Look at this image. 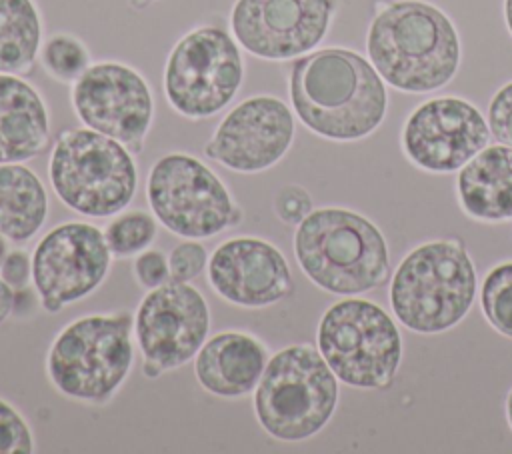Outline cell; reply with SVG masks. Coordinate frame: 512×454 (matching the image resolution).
I'll return each mask as SVG.
<instances>
[{
	"mask_svg": "<svg viewBox=\"0 0 512 454\" xmlns=\"http://www.w3.org/2000/svg\"><path fill=\"white\" fill-rule=\"evenodd\" d=\"M290 102L300 122L328 140H360L384 120L388 94L372 62L346 48L298 58L290 70Z\"/></svg>",
	"mask_w": 512,
	"mask_h": 454,
	"instance_id": "1",
	"label": "cell"
},
{
	"mask_svg": "<svg viewBox=\"0 0 512 454\" xmlns=\"http://www.w3.org/2000/svg\"><path fill=\"white\" fill-rule=\"evenodd\" d=\"M366 50L382 80L402 92H432L460 66V38L452 20L434 4L394 0L374 14Z\"/></svg>",
	"mask_w": 512,
	"mask_h": 454,
	"instance_id": "2",
	"label": "cell"
},
{
	"mask_svg": "<svg viewBox=\"0 0 512 454\" xmlns=\"http://www.w3.org/2000/svg\"><path fill=\"white\" fill-rule=\"evenodd\" d=\"M294 254L302 272L332 294H362L388 278V246L364 216L344 208L312 210L296 228Z\"/></svg>",
	"mask_w": 512,
	"mask_h": 454,
	"instance_id": "3",
	"label": "cell"
},
{
	"mask_svg": "<svg viewBox=\"0 0 512 454\" xmlns=\"http://www.w3.org/2000/svg\"><path fill=\"white\" fill-rule=\"evenodd\" d=\"M132 330L134 316L128 310L86 314L66 324L46 354L52 386L80 402L110 400L132 368Z\"/></svg>",
	"mask_w": 512,
	"mask_h": 454,
	"instance_id": "4",
	"label": "cell"
},
{
	"mask_svg": "<svg viewBox=\"0 0 512 454\" xmlns=\"http://www.w3.org/2000/svg\"><path fill=\"white\" fill-rule=\"evenodd\" d=\"M338 402L336 374L320 350L292 344L268 358L254 388L258 424L276 440L300 442L318 434Z\"/></svg>",
	"mask_w": 512,
	"mask_h": 454,
	"instance_id": "5",
	"label": "cell"
},
{
	"mask_svg": "<svg viewBox=\"0 0 512 454\" xmlns=\"http://www.w3.org/2000/svg\"><path fill=\"white\" fill-rule=\"evenodd\" d=\"M476 272L466 250L452 240L428 242L412 250L390 284V304L398 320L420 334L444 332L470 310Z\"/></svg>",
	"mask_w": 512,
	"mask_h": 454,
	"instance_id": "6",
	"label": "cell"
},
{
	"mask_svg": "<svg viewBox=\"0 0 512 454\" xmlns=\"http://www.w3.org/2000/svg\"><path fill=\"white\" fill-rule=\"evenodd\" d=\"M48 178L64 206L82 216L104 218L132 202L138 168L132 152L118 140L90 128H74L56 138Z\"/></svg>",
	"mask_w": 512,
	"mask_h": 454,
	"instance_id": "7",
	"label": "cell"
},
{
	"mask_svg": "<svg viewBox=\"0 0 512 454\" xmlns=\"http://www.w3.org/2000/svg\"><path fill=\"white\" fill-rule=\"evenodd\" d=\"M316 340L330 370L348 386L384 388L400 366V332L394 320L368 300L332 304L320 318Z\"/></svg>",
	"mask_w": 512,
	"mask_h": 454,
	"instance_id": "8",
	"label": "cell"
},
{
	"mask_svg": "<svg viewBox=\"0 0 512 454\" xmlns=\"http://www.w3.org/2000/svg\"><path fill=\"white\" fill-rule=\"evenodd\" d=\"M146 198L154 218L172 234L212 238L242 220L226 184L196 156H160L146 178Z\"/></svg>",
	"mask_w": 512,
	"mask_h": 454,
	"instance_id": "9",
	"label": "cell"
},
{
	"mask_svg": "<svg viewBox=\"0 0 512 454\" xmlns=\"http://www.w3.org/2000/svg\"><path fill=\"white\" fill-rule=\"evenodd\" d=\"M244 76L238 42L218 26H198L168 54L164 94L182 116L200 120L218 114L236 96Z\"/></svg>",
	"mask_w": 512,
	"mask_h": 454,
	"instance_id": "10",
	"label": "cell"
},
{
	"mask_svg": "<svg viewBox=\"0 0 512 454\" xmlns=\"http://www.w3.org/2000/svg\"><path fill=\"white\" fill-rule=\"evenodd\" d=\"M210 308L188 282L168 280L144 294L134 314L142 372L156 378L190 362L208 338Z\"/></svg>",
	"mask_w": 512,
	"mask_h": 454,
	"instance_id": "11",
	"label": "cell"
},
{
	"mask_svg": "<svg viewBox=\"0 0 512 454\" xmlns=\"http://www.w3.org/2000/svg\"><path fill=\"white\" fill-rule=\"evenodd\" d=\"M112 254L104 232L88 222H62L32 252V284L50 314L92 294L106 278Z\"/></svg>",
	"mask_w": 512,
	"mask_h": 454,
	"instance_id": "12",
	"label": "cell"
},
{
	"mask_svg": "<svg viewBox=\"0 0 512 454\" xmlns=\"http://www.w3.org/2000/svg\"><path fill=\"white\" fill-rule=\"evenodd\" d=\"M80 122L140 152L154 118L152 92L134 68L120 62L90 64L72 86Z\"/></svg>",
	"mask_w": 512,
	"mask_h": 454,
	"instance_id": "13",
	"label": "cell"
},
{
	"mask_svg": "<svg viewBox=\"0 0 512 454\" xmlns=\"http://www.w3.org/2000/svg\"><path fill=\"white\" fill-rule=\"evenodd\" d=\"M334 14V0H236L234 40L252 56L290 60L316 48Z\"/></svg>",
	"mask_w": 512,
	"mask_h": 454,
	"instance_id": "14",
	"label": "cell"
},
{
	"mask_svg": "<svg viewBox=\"0 0 512 454\" xmlns=\"http://www.w3.org/2000/svg\"><path fill=\"white\" fill-rule=\"evenodd\" d=\"M294 140V116L276 96L258 94L234 106L204 146L224 168L256 174L284 158Z\"/></svg>",
	"mask_w": 512,
	"mask_h": 454,
	"instance_id": "15",
	"label": "cell"
},
{
	"mask_svg": "<svg viewBox=\"0 0 512 454\" xmlns=\"http://www.w3.org/2000/svg\"><path fill=\"white\" fill-rule=\"evenodd\" d=\"M490 140V126L464 98L440 96L420 104L406 120L402 146L406 156L430 172H454Z\"/></svg>",
	"mask_w": 512,
	"mask_h": 454,
	"instance_id": "16",
	"label": "cell"
},
{
	"mask_svg": "<svg viewBox=\"0 0 512 454\" xmlns=\"http://www.w3.org/2000/svg\"><path fill=\"white\" fill-rule=\"evenodd\" d=\"M206 272L212 290L242 308H264L292 292V272L284 254L256 236H234L218 244Z\"/></svg>",
	"mask_w": 512,
	"mask_h": 454,
	"instance_id": "17",
	"label": "cell"
},
{
	"mask_svg": "<svg viewBox=\"0 0 512 454\" xmlns=\"http://www.w3.org/2000/svg\"><path fill=\"white\" fill-rule=\"evenodd\" d=\"M268 364L266 346L252 334L222 330L194 356L198 384L212 396L242 398L254 392Z\"/></svg>",
	"mask_w": 512,
	"mask_h": 454,
	"instance_id": "18",
	"label": "cell"
},
{
	"mask_svg": "<svg viewBox=\"0 0 512 454\" xmlns=\"http://www.w3.org/2000/svg\"><path fill=\"white\" fill-rule=\"evenodd\" d=\"M50 140V120L42 96L16 74L0 72V164L38 156Z\"/></svg>",
	"mask_w": 512,
	"mask_h": 454,
	"instance_id": "19",
	"label": "cell"
},
{
	"mask_svg": "<svg viewBox=\"0 0 512 454\" xmlns=\"http://www.w3.org/2000/svg\"><path fill=\"white\" fill-rule=\"evenodd\" d=\"M458 198L472 218H512V146H486L470 158L458 174Z\"/></svg>",
	"mask_w": 512,
	"mask_h": 454,
	"instance_id": "20",
	"label": "cell"
},
{
	"mask_svg": "<svg viewBox=\"0 0 512 454\" xmlns=\"http://www.w3.org/2000/svg\"><path fill=\"white\" fill-rule=\"evenodd\" d=\"M48 216L42 180L22 162L0 164V234L10 242H28Z\"/></svg>",
	"mask_w": 512,
	"mask_h": 454,
	"instance_id": "21",
	"label": "cell"
},
{
	"mask_svg": "<svg viewBox=\"0 0 512 454\" xmlns=\"http://www.w3.org/2000/svg\"><path fill=\"white\" fill-rule=\"evenodd\" d=\"M42 20L32 0H0V72H26L40 50Z\"/></svg>",
	"mask_w": 512,
	"mask_h": 454,
	"instance_id": "22",
	"label": "cell"
},
{
	"mask_svg": "<svg viewBox=\"0 0 512 454\" xmlns=\"http://www.w3.org/2000/svg\"><path fill=\"white\" fill-rule=\"evenodd\" d=\"M156 218L144 210L124 212L114 218L106 230L104 238L112 258H130L146 250L156 238Z\"/></svg>",
	"mask_w": 512,
	"mask_h": 454,
	"instance_id": "23",
	"label": "cell"
},
{
	"mask_svg": "<svg viewBox=\"0 0 512 454\" xmlns=\"http://www.w3.org/2000/svg\"><path fill=\"white\" fill-rule=\"evenodd\" d=\"M40 60L46 72L60 82H76L90 66V54L86 46L68 34H56L48 38L40 50Z\"/></svg>",
	"mask_w": 512,
	"mask_h": 454,
	"instance_id": "24",
	"label": "cell"
},
{
	"mask_svg": "<svg viewBox=\"0 0 512 454\" xmlns=\"http://www.w3.org/2000/svg\"><path fill=\"white\" fill-rule=\"evenodd\" d=\"M482 310L500 334L512 338V262L492 268L484 278Z\"/></svg>",
	"mask_w": 512,
	"mask_h": 454,
	"instance_id": "25",
	"label": "cell"
},
{
	"mask_svg": "<svg viewBox=\"0 0 512 454\" xmlns=\"http://www.w3.org/2000/svg\"><path fill=\"white\" fill-rule=\"evenodd\" d=\"M34 438L24 416L0 398V454H30Z\"/></svg>",
	"mask_w": 512,
	"mask_h": 454,
	"instance_id": "26",
	"label": "cell"
},
{
	"mask_svg": "<svg viewBox=\"0 0 512 454\" xmlns=\"http://www.w3.org/2000/svg\"><path fill=\"white\" fill-rule=\"evenodd\" d=\"M206 266H208V252L194 238L176 244L172 248V252L168 254L170 280L190 282V280L198 278Z\"/></svg>",
	"mask_w": 512,
	"mask_h": 454,
	"instance_id": "27",
	"label": "cell"
},
{
	"mask_svg": "<svg viewBox=\"0 0 512 454\" xmlns=\"http://www.w3.org/2000/svg\"><path fill=\"white\" fill-rule=\"evenodd\" d=\"M274 212L284 224L298 226L312 212V198L302 186L288 184L276 192Z\"/></svg>",
	"mask_w": 512,
	"mask_h": 454,
	"instance_id": "28",
	"label": "cell"
},
{
	"mask_svg": "<svg viewBox=\"0 0 512 454\" xmlns=\"http://www.w3.org/2000/svg\"><path fill=\"white\" fill-rule=\"evenodd\" d=\"M488 126L494 138L512 146V82L504 84L488 104Z\"/></svg>",
	"mask_w": 512,
	"mask_h": 454,
	"instance_id": "29",
	"label": "cell"
},
{
	"mask_svg": "<svg viewBox=\"0 0 512 454\" xmlns=\"http://www.w3.org/2000/svg\"><path fill=\"white\" fill-rule=\"evenodd\" d=\"M134 278L136 282L152 290L164 282L170 280V270H168V258L160 250H142L136 260H134Z\"/></svg>",
	"mask_w": 512,
	"mask_h": 454,
	"instance_id": "30",
	"label": "cell"
},
{
	"mask_svg": "<svg viewBox=\"0 0 512 454\" xmlns=\"http://www.w3.org/2000/svg\"><path fill=\"white\" fill-rule=\"evenodd\" d=\"M0 276L14 290H24L32 278V256L24 250H10L0 264Z\"/></svg>",
	"mask_w": 512,
	"mask_h": 454,
	"instance_id": "31",
	"label": "cell"
},
{
	"mask_svg": "<svg viewBox=\"0 0 512 454\" xmlns=\"http://www.w3.org/2000/svg\"><path fill=\"white\" fill-rule=\"evenodd\" d=\"M14 312V288L0 276V324Z\"/></svg>",
	"mask_w": 512,
	"mask_h": 454,
	"instance_id": "32",
	"label": "cell"
},
{
	"mask_svg": "<svg viewBox=\"0 0 512 454\" xmlns=\"http://www.w3.org/2000/svg\"><path fill=\"white\" fill-rule=\"evenodd\" d=\"M504 20H506L508 32L512 36V0H504Z\"/></svg>",
	"mask_w": 512,
	"mask_h": 454,
	"instance_id": "33",
	"label": "cell"
},
{
	"mask_svg": "<svg viewBox=\"0 0 512 454\" xmlns=\"http://www.w3.org/2000/svg\"><path fill=\"white\" fill-rule=\"evenodd\" d=\"M506 414H508V422H510V428H512V390H510L508 400H506Z\"/></svg>",
	"mask_w": 512,
	"mask_h": 454,
	"instance_id": "34",
	"label": "cell"
},
{
	"mask_svg": "<svg viewBox=\"0 0 512 454\" xmlns=\"http://www.w3.org/2000/svg\"><path fill=\"white\" fill-rule=\"evenodd\" d=\"M4 256H6V238L0 234V264H2Z\"/></svg>",
	"mask_w": 512,
	"mask_h": 454,
	"instance_id": "35",
	"label": "cell"
},
{
	"mask_svg": "<svg viewBox=\"0 0 512 454\" xmlns=\"http://www.w3.org/2000/svg\"><path fill=\"white\" fill-rule=\"evenodd\" d=\"M142 2H154V0H142Z\"/></svg>",
	"mask_w": 512,
	"mask_h": 454,
	"instance_id": "36",
	"label": "cell"
}]
</instances>
